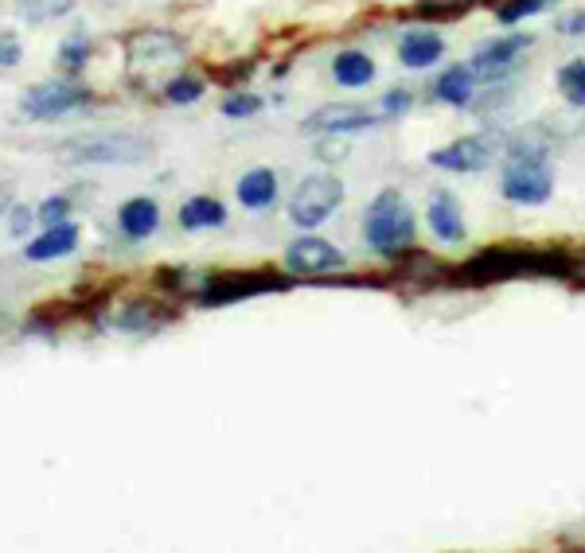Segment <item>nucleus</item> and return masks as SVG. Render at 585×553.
Wrapping results in <instances>:
<instances>
[{"instance_id": "obj_8", "label": "nucleus", "mask_w": 585, "mask_h": 553, "mask_svg": "<svg viewBox=\"0 0 585 553\" xmlns=\"http://www.w3.org/2000/svg\"><path fill=\"white\" fill-rule=\"evenodd\" d=\"M184 59V44L172 32H141L130 39V71H160V66H176Z\"/></svg>"}, {"instance_id": "obj_26", "label": "nucleus", "mask_w": 585, "mask_h": 553, "mask_svg": "<svg viewBox=\"0 0 585 553\" xmlns=\"http://www.w3.org/2000/svg\"><path fill=\"white\" fill-rule=\"evenodd\" d=\"M554 0H508L500 9V20L503 24H515V20H523V16H535V12H547Z\"/></svg>"}, {"instance_id": "obj_30", "label": "nucleus", "mask_w": 585, "mask_h": 553, "mask_svg": "<svg viewBox=\"0 0 585 553\" xmlns=\"http://www.w3.org/2000/svg\"><path fill=\"white\" fill-rule=\"evenodd\" d=\"M20 56H24V47L12 32H0V66H16Z\"/></svg>"}, {"instance_id": "obj_15", "label": "nucleus", "mask_w": 585, "mask_h": 553, "mask_svg": "<svg viewBox=\"0 0 585 553\" xmlns=\"http://www.w3.org/2000/svg\"><path fill=\"white\" fill-rule=\"evenodd\" d=\"M118 222H121V231L130 234V238H149V234L160 226L157 199H149V195H133V199H125V204H121V211H118Z\"/></svg>"}, {"instance_id": "obj_21", "label": "nucleus", "mask_w": 585, "mask_h": 553, "mask_svg": "<svg viewBox=\"0 0 585 553\" xmlns=\"http://www.w3.org/2000/svg\"><path fill=\"white\" fill-rule=\"evenodd\" d=\"M434 94L449 106H468L476 94V71L473 66H453V71H446L437 78Z\"/></svg>"}, {"instance_id": "obj_17", "label": "nucleus", "mask_w": 585, "mask_h": 553, "mask_svg": "<svg viewBox=\"0 0 585 553\" xmlns=\"http://www.w3.org/2000/svg\"><path fill=\"white\" fill-rule=\"evenodd\" d=\"M446 56V44L434 36V32H410L399 44V63L410 66V71H426L437 59Z\"/></svg>"}, {"instance_id": "obj_32", "label": "nucleus", "mask_w": 585, "mask_h": 553, "mask_svg": "<svg viewBox=\"0 0 585 553\" xmlns=\"http://www.w3.org/2000/svg\"><path fill=\"white\" fill-rule=\"evenodd\" d=\"M28 222H32L28 207H16V211H12V234H24L28 231Z\"/></svg>"}, {"instance_id": "obj_13", "label": "nucleus", "mask_w": 585, "mask_h": 553, "mask_svg": "<svg viewBox=\"0 0 585 553\" xmlns=\"http://www.w3.org/2000/svg\"><path fill=\"white\" fill-rule=\"evenodd\" d=\"M426 219H429V231H434L441 242H449V246L465 238V214H461V207H456L453 195H446V192L434 195V199H429Z\"/></svg>"}, {"instance_id": "obj_27", "label": "nucleus", "mask_w": 585, "mask_h": 553, "mask_svg": "<svg viewBox=\"0 0 585 553\" xmlns=\"http://www.w3.org/2000/svg\"><path fill=\"white\" fill-rule=\"evenodd\" d=\"M86 59H90V44H86V39H66V44L59 47V63H63L66 71H78Z\"/></svg>"}, {"instance_id": "obj_2", "label": "nucleus", "mask_w": 585, "mask_h": 553, "mask_svg": "<svg viewBox=\"0 0 585 553\" xmlns=\"http://www.w3.org/2000/svg\"><path fill=\"white\" fill-rule=\"evenodd\" d=\"M363 226H367V246L382 258H399L414 242V211L399 192H382L363 214Z\"/></svg>"}, {"instance_id": "obj_18", "label": "nucleus", "mask_w": 585, "mask_h": 553, "mask_svg": "<svg viewBox=\"0 0 585 553\" xmlns=\"http://www.w3.org/2000/svg\"><path fill=\"white\" fill-rule=\"evenodd\" d=\"M223 222H227L223 204L211 199V195H195V199H187L180 207V226L184 231H211V226H223Z\"/></svg>"}, {"instance_id": "obj_25", "label": "nucleus", "mask_w": 585, "mask_h": 553, "mask_svg": "<svg viewBox=\"0 0 585 553\" xmlns=\"http://www.w3.org/2000/svg\"><path fill=\"white\" fill-rule=\"evenodd\" d=\"M199 94H204V83H195V78H187V74H176V78L164 86V98L172 106H192Z\"/></svg>"}, {"instance_id": "obj_16", "label": "nucleus", "mask_w": 585, "mask_h": 553, "mask_svg": "<svg viewBox=\"0 0 585 553\" xmlns=\"http://www.w3.org/2000/svg\"><path fill=\"white\" fill-rule=\"evenodd\" d=\"M234 192H239L242 207L266 211V207H273V199H278V175H273L270 168H251V172L239 180Z\"/></svg>"}, {"instance_id": "obj_33", "label": "nucleus", "mask_w": 585, "mask_h": 553, "mask_svg": "<svg viewBox=\"0 0 585 553\" xmlns=\"http://www.w3.org/2000/svg\"><path fill=\"white\" fill-rule=\"evenodd\" d=\"M558 28H562V32H582L585 28V12H582V16H574V20H562Z\"/></svg>"}, {"instance_id": "obj_19", "label": "nucleus", "mask_w": 585, "mask_h": 553, "mask_svg": "<svg viewBox=\"0 0 585 553\" xmlns=\"http://www.w3.org/2000/svg\"><path fill=\"white\" fill-rule=\"evenodd\" d=\"M172 308L157 305V300H137V305H130L125 312L113 320V328H121V332H153V328H160V323L172 320Z\"/></svg>"}, {"instance_id": "obj_14", "label": "nucleus", "mask_w": 585, "mask_h": 553, "mask_svg": "<svg viewBox=\"0 0 585 553\" xmlns=\"http://www.w3.org/2000/svg\"><path fill=\"white\" fill-rule=\"evenodd\" d=\"M75 246H78V226H75V222H56V226H47V231L28 246V261L66 258V254H75Z\"/></svg>"}, {"instance_id": "obj_24", "label": "nucleus", "mask_w": 585, "mask_h": 553, "mask_svg": "<svg viewBox=\"0 0 585 553\" xmlns=\"http://www.w3.org/2000/svg\"><path fill=\"white\" fill-rule=\"evenodd\" d=\"M480 0H418L422 16H437V20H453V16H468Z\"/></svg>"}, {"instance_id": "obj_7", "label": "nucleus", "mask_w": 585, "mask_h": 553, "mask_svg": "<svg viewBox=\"0 0 585 553\" xmlns=\"http://www.w3.org/2000/svg\"><path fill=\"white\" fill-rule=\"evenodd\" d=\"M550 187L554 180L539 157H523L503 172V199L515 207H543L550 199Z\"/></svg>"}, {"instance_id": "obj_5", "label": "nucleus", "mask_w": 585, "mask_h": 553, "mask_svg": "<svg viewBox=\"0 0 585 553\" xmlns=\"http://www.w3.org/2000/svg\"><path fill=\"white\" fill-rule=\"evenodd\" d=\"M340 204H344V184L336 175H308V180L297 184L293 199H289V219L297 222V226H305V231H313Z\"/></svg>"}, {"instance_id": "obj_6", "label": "nucleus", "mask_w": 585, "mask_h": 553, "mask_svg": "<svg viewBox=\"0 0 585 553\" xmlns=\"http://www.w3.org/2000/svg\"><path fill=\"white\" fill-rule=\"evenodd\" d=\"M90 102V90L71 78H56V83H44L36 90H28L20 98V118L28 121H56L66 118V113H75L78 106Z\"/></svg>"}, {"instance_id": "obj_9", "label": "nucleus", "mask_w": 585, "mask_h": 553, "mask_svg": "<svg viewBox=\"0 0 585 553\" xmlns=\"http://www.w3.org/2000/svg\"><path fill=\"white\" fill-rule=\"evenodd\" d=\"M344 266V254L325 238H297L293 246L285 249V269L293 276H325V273H336V269Z\"/></svg>"}, {"instance_id": "obj_29", "label": "nucleus", "mask_w": 585, "mask_h": 553, "mask_svg": "<svg viewBox=\"0 0 585 553\" xmlns=\"http://www.w3.org/2000/svg\"><path fill=\"white\" fill-rule=\"evenodd\" d=\"M66 214H71V204H66L63 195H51L44 207H39V219H44V226H56V222H66Z\"/></svg>"}, {"instance_id": "obj_3", "label": "nucleus", "mask_w": 585, "mask_h": 553, "mask_svg": "<svg viewBox=\"0 0 585 553\" xmlns=\"http://www.w3.org/2000/svg\"><path fill=\"white\" fill-rule=\"evenodd\" d=\"M153 157V145L133 133H102V137H75L59 145V160L75 168L94 164H141Z\"/></svg>"}, {"instance_id": "obj_31", "label": "nucleus", "mask_w": 585, "mask_h": 553, "mask_svg": "<svg viewBox=\"0 0 585 553\" xmlns=\"http://www.w3.org/2000/svg\"><path fill=\"white\" fill-rule=\"evenodd\" d=\"M410 110V94L406 90H390L382 98V118H394V113H406Z\"/></svg>"}, {"instance_id": "obj_12", "label": "nucleus", "mask_w": 585, "mask_h": 553, "mask_svg": "<svg viewBox=\"0 0 585 553\" xmlns=\"http://www.w3.org/2000/svg\"><path fill=\"white\" fill-rule=\"evenodd\" d=\"M527 44H531L527 36H511V39H496L492 47L476 51V59H473L476 78H496L500 71H508V66L527 51Z\"/></svg>"}, {"instance_id": "obj_22", "label": "nucleus", "mask_w": 585, "mask_h": 553, "mask_svg": "<svg viewBox=\"0 0 585 553\" xmlns=\"http://www.w3.org/2000/svg\"><path fill=\"white\" fill-rule=\"evenodd\" d=\"M558 90L570 106H585V59H574L558 71Z\"/></svg>"}, {"instance_id": "obj_10", "label": "nucleus", "mask_w": 585, "mask_h": 553, "mask_svg": "<svg viewBox=\"0 0 585 553\" xmlns=\"http://www.w3.org/2000/svg\"><path fill=\"white\" fill-rule=\"evenodd\" d=\"M496 145L488 137H461L453 140V145L437 148L434 157H429V164L434 168H446V172H480L488 160H492Z\"/></svg>"}, {"instance_id": "obj_11", "label": "nucleus", "mask_w": 585, "mask_h": 553, "mask_svg": "<svg viewBox=\"0 0 585 553\" xmlns=\"http://www.w3.org/2000/svg\"><path fill=\"white\" fill-rule=\"evenodd\" d=\"M375 121H382V113L363 110V106H325V110H316L313 118L305 121V130L328 133V137H344V133L367 130Z\"/></svg>"}, {"instance_id": "obj_4", "label": "nucleus", "mask_w": 585, "mask_h": 553, "mask_svg": "<svg viewBox=\"0 0 585 553\" xmlns=\"http://www.w3.org/2000/svg\"><path fill=\"white\" fill-rule=\"evenodd\" d=\"M289 281L270 269H254V273H219L211 276L199 293V305L207 308H223V305H239V300H254V296L266 293H285Z\"/></svg>"}, {"instance_id": "obj_1", "label": "nucleus", "mask_w": 585, "mask_h": 553, "mask_svg": "<svg viewBox=\"0 0 585 553\" xmlns=\"http://www.w3.org/2000/svg\"><path fill=\"white\" fill-rule=\"evenodd\" d=\"M577 261L554 249H523V246H496L484 249L468 261L465 269H456V281L468 285H488V281H511V276H574Z\"/></svg>"}, {"instance_id": "obj_20", "label": "nucleus", "mask_w": 585, "mask_h": 553, "mask_svg": "<svg viewBox=\"0 0 585 553\" xmlns=\"http://www.w3.org/2000/svg\"><path fill=\"white\" fill-rule=\"evenodd\" d=\"M336 83L348 86V90H359V86H371L375 83V63L363 51H340L332 63Z\"/></svg>"}, {"instance_id": "obj_28", "label": "nucleus", "mask_w": 585, "mask_h": 553, "mask_svg": "<svg viewBox=\"0 0 585 553\" xmlns=\"http://www.w3.org/2000/svg\"><path fill=\"white\" fill-rule=\"evenodd\" d=\"M258 110H261V98H254V94H239V98H227V106H223L227 118H254Z\"/></svg>"}, {"instance_id": "obj_23", "label": "nucleus", "mask_w": 585, "mask_h": 553, "mask_svg": "<svg viewBox=\"0 0 585 553\" xmlns=\"http://www.w3.org/2000/svg\"><path fill=\"white\" fill-rule=\"evenodd\" d=\"M71 9H75V0H20V16L32 20V24L63 16V12H71Z\"/></svg>"}]
</instances>
